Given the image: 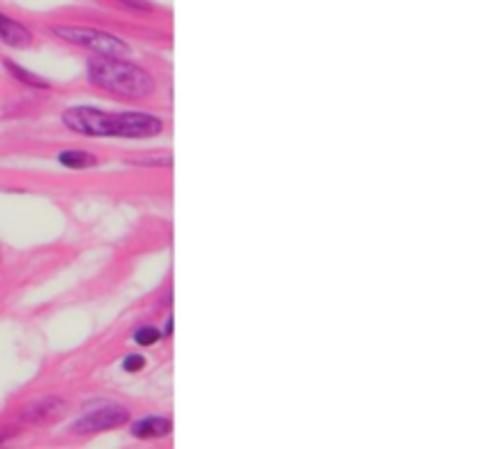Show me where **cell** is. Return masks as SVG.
<instances>
[{"instance_id": "6", "label": "cell", "mask_w": 478, "mask_h": 449, "mask_svg": "<svg viewBox=\"0 0 478 449\" xmlns=\"http://www.w3.org/2000/svg\"><path fill=\"white\" fill-rule=\"evenodd\" d=\"M0 38L5 40L7 45L12 47H28L31 45V40H33V33L23 28L22 24L12 22L10 17L5 14H0Z\"/></svg>"}, {"instance_id": "8", "label": "cell", "mask_w": 478, "mask_h": 449, "mask_svg": "<svg viewBox=\"0 0 478 449\" xmlns=\"http://www.w3.org/2000/svg\"><path fill=\"white\" fill-rule=\"evenodd\" d=\"M59 162L68 168H87V167H94L96 158L94 155H87V152L82 150H63L61 155H59Z\"/></svg>"}, {"instance_id": "2", "label": "cell", "mask_w": 478, "mask_h": 449, "mask_svg": "<svg viewBox=\"0 0 478 449\" xmlns=\"http://www.w3.org/2000/svg\"><path fill=\"white\" fill-rule=\"evenodd\" d=\"M89 82L100 90L112 91V94L128 96V99H143L152 94L155 80L147 71L140 66L117 59V56H96L87 66Z\"/></svg>"}, {"instance_id": "9", "label": "cell", "mask_w": 478, "mask_h": 449, "mask_svg": "<svg viewBox=\"0 0 478 449\" xmlns=\"http://www.w3.org/2000/svg\"><path fill=\"white\" fill-rule=\"evenodd\" d=\"M5 66H7V71H10V73L14 75L17 80H22L23 84H31V87H38V90H47V87H50V82H45V80H40L38 75L28 73V71H23V68L17 66V63L7 62Z\"/></svg>"}, {"instance_id": "4", "label": "cell", "mask_w": 478, "mask_h": 449, "mask_svg": "<svg viewBox=\"0 0 478 449\" xmlns=\"http://www.w3.org/2000/svg\"><path fill=\"white\" fill-rule=\"evenodd\" d=\"M128 421V410L122 407V405H103V407H96V410H89L87 415L80 416L75 421L72 431L75 433H100V431H110V428L124 426Z\"/></svg>"}, {"instance_id": "7", "label": "cell", "mask_w": 478, "mask_h": 449, "mask_svg": "<svg viewBox=\"0 0 478 449\" xmlns=\"http://www.w3.org/2000/svg\"><path fill=\"white\" fill-rule=\"evenodd\" d=\"M168 433H171V421L166 416H147V419H140L138 424H134L136 438H164Z\"/></svg>"}, {"instance_id": "12", "label": "cell", "mask_w": 478, "mask_h": 449, "mask_svg": "<svg viewBox=\"0 0 478 449\" xmlns=\"http://www.w3.org/2000/svg\"><path fill=\"white\" fill-rule=\"evenodd\" d=\"M122 5H131L136 7V10H150V3H145V0H119Z\"/></svg>"}, {"instance_id": "1", "label": "cell", "mask_w": 478, "mask_h": 449, "mask_svg": "<svg viewBox=\"0 0 478 449\" xmlns=\"http://www.w3.org/2000/svg\"><path fill=\"white\" fill-rule=\"evenodd\" d=\"M63 124L82 136H117V139H150L164 131L162 119L147 112H108L91 106L68 108L63 112Z\"/></svg>"}, {"instance_id": "11", "label": "cell", "mask_w": 478, "mask_h": 449, "mask_svg": "<svg viewBox=\"0 0 478 449\" xmlns=\"http://www.w3.org/2000/svg\"><path fill=\"white\" fill-rule=\"evenodd\" d=\"M143 368H145L143 356L131 354V356H127V358H124V370L127 372H138V370H143Z\"/></svg>"}, {"instance_id": "3", "label": "cell", "mask_w": 478, "mask_h": 449, "mask_svg": "<svg viewBox=\"0 0 478 449\" xmlns=\"http://www.w3.org/2000/svg\"><path fill=\"white\" fill-rule=\"evenodd\" d=\"M54 33L63 38L66 43H72L78 47H87L91 52H98L100 56H122L131 54V47L119 40L117 35L98 31V28H82V26H56Z\"/></svg>"}, {"instance_id": "10", "label": "cell", "mask_w": 478, "mask_h": 449, "mask_svg": "<svg viewBox=\"0 0 478 449\" xmlns=\"http://www.w3.org/2000/svg\"><path fill=\"white\" fill-rule=\"evenodd\" d=\"M162 339V332L156 330V328H140L138 332H136V342L143 344V347H152V344H156Z\"/></svg>"}, {"instance_id": "5", "label": "cell", "mask_w": 478, "mask_h": 449, "mask_svg": "<svg viewBox=\"0 0 478 449\" xmlns=\"http://www.w3.org/2000/svg\"><path fill=\"white\" fill-rule=\"evenodd\" d=\"M66 412V403L59 398H42L38 403L28 405L22 412L23 421H33V424H47V421H56Z\"/></svg>"}]
</instances>
